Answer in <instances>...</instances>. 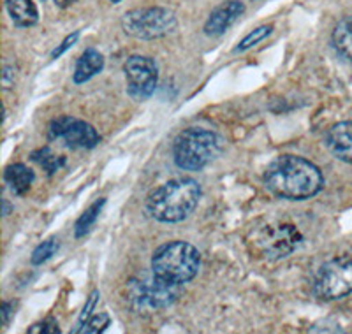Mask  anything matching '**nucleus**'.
I'll return each mask as SVG.
<instances>
[{
	"instance_id": "nucleus-17",
	"label": "nucleus",
	"mask_w": 352,
	"mask_h": 334,
	"mask_svg": "<svg viewBox=\"0 0 352 334\" xmlns=\"http://www.w3.org/2000/svg\"><path fill=\"white\" fill-rule=\"evenodd\" d=\"M32 160H36L41 167H43L44 171L48 172V175H53L56 172L60 167L65 166V159L60 155H55L50 148H41V150L34 151L32 153Z\"/></svg>"
},
{
	"instance_id": "nucleus-21",
	"label": "nucleus",
	"mask_w": 352,
	"mask_h": 334,
	"mask_svg": "<svg viewBox=\"0 0 352 334\" xmlns=\"http://www.w3.org/2000/svg\"><path fill=\"white\" fill-rule=\"evenodd\" d=\"M109 326V315L108 313H99V315H92V317L88 318L87 322L78 329V333L81 334H97L102 333L106 327Z\"/></svg>"
},
{
	"instance_id": "nucleus-19",
	"label": "nucleus",
	"mask_w": 352,
	"mask_h": 334,
	"mask_svg": "<svg viewBox=\"0 0 352 334\" xmlns=\"http://www.w3.org/2000/svg\"><path fill=\"white\" fill-rule=\"evenodd\" d=\"M272 32H273L272 25H263V27L256 28V30H252V32L247 34V36L243 37V41L236 46V52H247V49H250L252 46L259 44L263 39H266Z\"/></svg>"
},
{
	"instance_id": "nucleus-14",
	"label": "nucleus",
	"mask_w": 352,
	"mask_h": 334,
	"mask_svg": "<svg viewBox=\"0 0 352 334\" xmlns=\"http://www.w3.org/2000/svg\"><path fill=\"white\" fill-rule=\"evenodd\" d=\"M9 16L18 27H34L39 21V12L32 0H6Z\"/></svg>"
},
{
	"instance_id": "nucleus-12",
	"label": "nucleus",
	"mask_w": 352,
	"mask_h": 334,
	"mask_svg": "<svg viewBox=\"0 0 352 334\" xmlns=\"http://www.w3.org/2000/svg\"><path fill=\"white\" fill-rule=\"evenodd\" d=\"M326 144L336 159L352 164V122L333 125L326 134Z\"/></svg>"
},
{
	"instance_id": "nucleus-24",
	"label": "nucleus",
	"mask_w": 352,
	"mask_h": 334,
	"mask_svg": "<svg viewBox=\"0 0 352 334\" xmlns=\"http://www.w3.org/2000/svg\"><path fill=\"white\" fill-rule=\"evenodd\" d=\"M78 37H80V32H72L71 36L65 37V39L62 41L60 46H58V48H56L55 52L52 53L53 58H58V56H60V55H64V53L67 52V49L71 48V46H74V43H76V41H78Z\"/></svg>"
},
{
	"instance_id": "nucleus-5",
	"label": "nucleus",
	"mask_w": 352,
	"mask_h": 334,
	"mask_svg": "<svg viewBox=\"0 0 352 334\" xmlns=\"http://www.w3.org/2000/svg\"><path fill=\"white\" fill-rule=\"evenodd\" d=\"M301 243H303V234L300 229L294 223L280 222V220L257 227L248 238V245L252 247V250L270 260L284 259L296 250Z\"/></svg>"
},
{
	"instance_id": "nucleus-3",
	"label": "nucleus",
	"mask_w": 352,
	"mask_h": 334,
	"mask_svg": "<svg viewBox=\"0 0 352 334\" xmlns=\"http://www.w3.org/2000/svg\"><path fill=\"white\" fill-rule=\"evenodd\" d=\"M201 254L185 241L166 243L152 257V273L157 278L175 285H184L197 275Z\"/></svg>"
},
{
	"instance_id": "nucleus-2",
	"label": "nucleus",
	"mask_w": 352,
	"mask_h": 334,
	"mask_svg": "<svg viewBox=\"0 0 352 334\" xmlns=\"http://www.w3.org/2000/svg\"><path fill=\"white\" fill-rule=\"evenodd\" d=\"M201 199V187L192 178L166 181L148 195L146 210L159 222L178 223L188 219Z\"/></svg>"
},
{
	"instance_id": "nucleus-11",
	"label": "nucleus",
	"mask_w": 352,
	"mask_h": 334,
	"mask_svg": "<svg viewBox=\"0 0 352 334\" xmlns=\"http://www.w3.org/2000/svg\"><path fill=\"white\" fill-rule=\"evenodd\" d=\"M245 12V4L240 0H228L222 5L215 9V11L210 14V18L204 23V32L206 36H222V34L231 27L238 18Z\"/></svg>"
},
{
	"instance_id": "nucleus-20",
	"label": "nucleus",
	"mask_w": 352,
	"mask_h": 334,
	"mask_svg": "<svg viewBox=\"0 0 352 334\" xmlns=\"http://www.w3.org/2000/svg\"><path fill=\"white\" fill-rule=\"evenodd\" d=\"M56 250H58V241L56 239H48V241L41 243L39 247L34 250L32 254V264L34 266H39V264L46 263L48 259H52L53 255L56 254Z\"/></svg>"
},
{
	"instance_id": "nucleus-28",
	"label": "nucleus",
	"mask_w": 352,
	"mask_h": 334,
	"mask_svg": "<svg viewBox=\"0 0 352 334\" xmlns=\"http://www.w3.org/2000/svg\"><path fill=\"white\" fill-rule=\"evenodd\" d=\"M2 204H4V211H2V213H4V216L9 215V213H11V206H9V203L4 199L2 201Z\"/></svg>"
},
{
	"instance_id": "nucleus-26",
	"label": "nucleus",
	"mask_w": 352,
	"mask_h": 334,
	"mask_svg": "<svg viewBox=\"0 0 352 334\" xmlns=\"http://www.w3.org/2000/svg\"><path fill=\"white\" fill-rule=\"evenodd\" d=\"M11 302L4 301L2 302V308H0V317H2V324L4 326H8L9 324V318H11Z\"/></svg>"
},
{
	"instance_id": "nucleus-27",
	"label": "nucleus",
	"mask_w": 352,
	"mask_h": 334,
	"mask_svg": "<svg viewBox=\"0 0 352 334\" xmlns=\"http://www.w3.org/2000/svg\"><path fill=\"white\" fill-rule=\"evenodd\" d=\"M53 2H55V5H58V8L65 9V8H69V5L74 4L76 0H53Z\"/></svg>"
},
{
	"instance_id": "nucleus-25",
	"label": "nucleus",
	"mask_w": 352,
	"mask_h": 334,
	"mask_svg": "<svg viewBox=\"0 0 352 334\" xmlns=\"http://www.w3.org/2000/svg\"><path fill=\"white\" fill-rule=\"evenodd\" d=\"M14 69L12 67H4V72H2V85L6 88H11L14 85Z\"/></svg>"
},
{
	"instance_id": "nucleus-9",
	"label": "nucleus",
	"mask_w": 352,
	"mask_h": 334,
	"mask_svg": "<svg viewBox=\"0 0 352 334\" xmlns=\"http://www.w3.org/2000/svg\"><path fill=\"white\" fill-rule=\"evenodd\" d=\"M127 90L134 99H146L155 92L159 81V69L150 56L132 55L124 64Z\"/></svg>"
},
{
	"instance_id": "nucleus-6",
	"label": "nucleus",
	"mask_w": 352,
	"mask_h": 334,
	"mask_svg": "<svg viewBox=\"0 0 352 334\" xmlns=\"http://www.w3.org/2000/svg\"><path fill=\"white\" fill-rule=\"evenodd\" d=\"M122 28L134 39H160L175 30L176 16L175 12L166 8L132 9L122 16Z\"/></svg>"
},
{
	"instance_id": "nucleus-18",
	"label": "nucleus",
	"mask_w": 352,
	"mask_h": 334,
	"mask_svg": "<svg viewBox=\"0 0 352 334\" xmlns=\"http://www.w3.org/2000/svg\"><path fill=\"white\" fill-rule=\"evenodd\" d=\"M104 204H106L104 199L96 201V203L88 208L83 215L78 219V222H76V238H81V236H85L88 231H90V229H92V225L96 223L97 216H99L100 210H102V206H104Z\"/></svg>"
},
{
	"instance_id": "nucleus-23",
	"label": "nucleus",
	"mask_w": 352,
	"mask_h": 334,
	"mask_svg": "<svg viewBox=\"0 0 352 334\" xmlns=\"http://www.w3.org/2000/svg\"><path fill=\"white\" fill-rule=\"evenodd\" d=\"M97 299H99V291H94L92 294H90V298H88L87 307H85L83 311H81V315H80V324H78V329H80V327L83 326L85 322H87L88 318L92 317V310H94V307H96ZM78 329L74 331V333H78Z\"/></svg>"
},
{
	"instance_id": "nucleus-8",
	"label": "nucleus",
	"mask_w": 352,
	"mask_h": 334,
	"mask_svg": "<svg viewBox=\"0 0 352 334\" xmlns=\"http://www.w3.org/2000/svg\"><path fill=\"white\" fill-rule=\"evenodd\" d=\"M180 296V285L157 278L152 273L150 278L138 280L131 285V302L138 311H153L168 308Z\"/></svg>"
},
{
	"instance_id": "nucleus-16",
	"label": "nucleus",
	"mask_w": 352,
	"mask_h": 334,
	"mask_svg": "<svg viewBox=\"0 0 352 334\" xmlns=\"http://www.w3.org/2000/svg\"><path fill=\"white\" fill-rule=\"evenodd\" d=\"M4 178L12 194L23 195L25 192H28L30 185H32L34 171L32 169H28L25 164H11V166L6 169Z\"/></svg>"
},
{
	"instance_id": "nucleus-10",
	"label": "nucleus",
	"mask_w": 352,
	"mask_h": 334,
	"mask_svg": "<svg viewBox=\"0 0 352 334\" xmlns=\"http://www.w3.org/2000/svg\"><path fill=\"white\" fill-rule=\"evenodd\" d=\"M50 140H64L69 148H83L90 150L96 148L100 141V135L96 129L83 120L72 116H60L53 120L50 125Z\"/></svg>"
},
{
	"instance_id": "nucleus-7",
	"label": "nucleus",
	"mask_w": 352,
	"mask_h": 334,
	"mask_svg": "<svg viewBox=\"0 0 352 334\" xmlns=\"http://www.w3.org/2000/svg\"><path fill=\"white\" fill-rule=\"evenodd\" d=\"M314 292L326 301L342 299L352 292V260L331 259L316 271Z\"/></svg>"
},
{
	"instance_id": "nucleus-15",
	"label": "nucleus",
	"mask_w": 352,
	"mask_h": 334,
	"mask_svg": "<svg viewBox=\"0 0 352 334\" xmlns=\"http://www.w3.org/2000/svg\"><path fill=\"white\" fill-rule=\"evenodd\" d=\"M333 48L342 58L352 62V16L342 18L338 23L335 25L331 34Z\"/></svg>"
},
{
	"instance_id": "nucleus-29",
	"label": "nucleus",
	"mask_w": 352,
	"mask_h": 334,
	"mask_svg": "<svg viewBox=\"0 0 352 334\" xmlns=\"http://www.w3.org/2000/svg\"><path fill=\"white\" fill-rule=\"evenodd\" d=\"M113 4H118V2H122V0H111Z\"/></svg>"
},
{
	"instance_id": "nucleus-22",
	"label": "nucleus",
	"mask_w": 352,
	"mask_h": 334,
	"mask_svg": "<svg viewBox=\"0 0 352 334\" xmlns=\"http://www.w3.org/2000/svg\"><path fill=\"white\" fill-rule=\"evenodd\" d=\"M28 333L30 334H58L60 333V327H58V324H56V320H53V318H48V320H43V322L36 324V326H32L30 329H28Z\"/></svg>"
},
{
	"instance_id": "nucleus-1",
	"label": "nucleus",
	"mask_w": 352,
	"mask_h": 334,
	"mask_svg": "<svg viewBox=\"0 0 352 334\" xmlns=\"http://www.w3.org/2000/svg\"><path fill=\"white\" fill-rule=\"evenodd\" d=\"M264 185L273 194L289 201H305L319 194L324 178L319 167L296 155H282L264 172Z\"/></svg>"
},
{
	"instance_id": "nucleus-13",
	"label": "nucleus",
	"mask_w": 352,
	"mask_h": 334,
	"mask_svg": "<svg viewBox=\"0 0 352 334\" xmlns=\"http://www.w3.org/2000/svg\"><path fill=\"white\" fill-rule=\"evenodd\" d=\"M102 69H104V56L100 55L97 49L90 48L80 56V60H78L74 74H72V80L78 85L87 83L88 80H92L94 76L99 74Z\"/></svg>"
},
{
	"instance_id": "nucleus-4",
	"label": "nucleus",
	"mask_w": 352,
	"mask_h": 334,
	"mask_svg": "<svg viewBox=\"0 0 352 334\" xmlns=\"http://www.w3.org/2000/svg\"><path fill=\"white\" fill-rule=\"evenodd\" d=\"M220 151L219 135L212 131L190 127L176 135L173 143V159L184 171H201Z\"/></svg>"
}]
</instances>
